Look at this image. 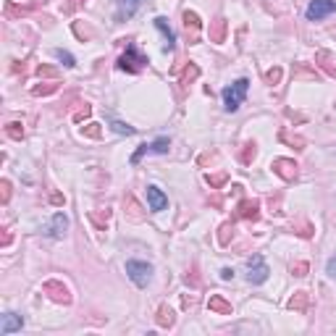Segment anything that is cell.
<instances>
[{
  "instance_id": "6da1fadb",
  "label": "cell",
  "mask_w": 336,
  "mask_h": 336,
  "mask_svg": "<svg viewBox=\"0 0 336 336\" xmlns=\"http://www.w3.org/2000/svg\"><path fill=\"white\" fill-rule=\"evenodd\" d=\"M247 89H250V79H236L234 84L229 87H223V108L229 110V113H236L239 105L245 103V95H247Z\"/></svg>"
},
{
  "instance_id": "7a4b0ae2",
  "label": "cell",
  "mask_w": 336,
  "mask_h": 336,
  "mask_svg": "<svg viewBox=\"0 0 336 336\" xmlns=\"http://www.w3.org/2000/svg\"><path fill=\"white\" fill-rule=\"evenodd\" d=\"M145 66H147V55H142L134 42H129V45H126V53L118 58V68H121V71H129V74H137V71H142Z\"/></svg>"
},
{
  "instance_id": "3957f363",
  "label": "cell",
  "mask_w": 336,
  "mask_h": 336,
  "mask_svg": "<svg viewBox=\"0 0 336 336\" xmlns=\"http://www.w3.org/2000/svg\"><path fill=\"white\" fill-rule=\"evenodd\" d=\"M126 276L132 278L139 289H145L147 284L153 281V266L145 263V260H129L126 263Z\"/></svg>"
},
{
  "instance_id": "277c9868",
  "label": "cell",
  "mask_w": 336,
  "mask_h": 336,
  "mask_svg": "<svg viewBox=\"0 0 336 336\" xmlns=\"http://www.w3.org/2000/svg\"><path fill=\"white\" fill-rule=\"evenodd\" d=\"M268 273H271V268H268L266 260H263V255H252V257L247 260V281H250V284H263V281H268Z\"/></svg>"
},
{
  "instance_id": "5b68a950",
  "label": "cell",
  "mask_w": 336,
  "mask_h": 336,
  "mask_svg": "<svg viewBox=\"0 0 336 336\" xmlns=\"http://www.w3.org/2000/svg\"><path fill=\"white\" fill-rule=\"evenodd\" d=\"M336 13V0H310V6L305 11L307 21H321V18Z\"/></svg>"
},
{
  "instance_id": "8992f818",
  "label": "cell",
  "mask_w": 336,
  "mask_h": 336,
  "mask_svg": "<svg viewBox=\"0 0 336 336\" xmlns=\"http://www.w3.org/2000/svg\"><path fill=\"white\" fill-rule=\"evenodd\" d=\"M42 292L50 294V300L61 302V305H68V302H71V292H68V286H66L63 281H58V278H50V281H45V284H42Z\"/></svg>"
},
{
  "instance_id": "52a82bcc",
  "label": "cell",
  "mask_w": 336,
  "mask_h": 336,
  "mask_svg": "<svg viewBox=\"0 0 336 336\" xmlns=\"http://www.w3.org/2000/svg\"><path fill=\"white\" fill-rule=\"evenodd\" d=\"M271 171L278 176V179H284V181H294L297 179V163L292 158H276L271 163Z\"/></svg>"
},
{
  "instance_id": "ba28073f",
  "label": "cell",
  "mask_w": 336,
  "mask_h": 336,
  "mask_svg": "<svg viewBox=\"0 0 336 336\" xmlns=\"http://www.w3.org/2000/svg\"><path fill=\"white\" fill-rule=\"evenodd\" d=\"M145 192H147V208H150L153 213H160V210H165V208H168V197L163 195L160 186L150 184Z\"/></svg>"
},
{
  "instance_id": "9c48e42d",
  "label": "cell",
  "mask_w": 336,
  "mask_h": 336,
  "mask_svg": "<svg viewBox=\"0 0 336 336\" xmlns=\"http://www.w3.org/2000/svg\"><path fill=\"white\" fill-rule=\"evenodd\" d=\"M142 6V0H116V21H126V18H132Z\"/></svg>"
},
{
  "instance_id": "30bf717a",
  "label": "cell",
  "mask_w": 336,
  "mask_h": 336,
  "mask_svg": "<svg viewBox=\"0 0 336 336\" xmlns=\"http://www.w3.org/2000/svg\"><path fill=\"white\" fill-rule=\"evenodd\" d=\"M236 218L257 221V218H260V202H257V200H242V202L236 205Z\"/></svg>"
},
{
  "instance_id": "8fae6325",
  "label": "cell",
  "mask_w": 336,
  "mask_h": 336,
  "mask_svg": "<svg viewBox=\"0 0 336 336\" xmlns=\"http://www.w3.org/2000/svg\"><path fill=\"white\" fill-rule=\"evenodd\" d=\"M226 29H229V21L223 16H215L210 21V42H215V45L226 42Z\"/></svg>"
},
{
  "instance_id": "7c38bea8",
  "label": "cell",
  "mask_w": 336,
  "mask_h": 336,
  "mask_svg": "<svg viewBox=\"0 0 336 336\" xmlns=\"http://www.w3.org/2000/svg\"><path fill=\"white\" fill-rule=\"evenodd\" d=\"M21 328H24V318H21V315H16V313H6L3 315V323H0V333H3V336H8L13 331H21Z\"/></svg>"
},
{
  "instance_id": "4fadbf2b",
  "label": "cell",
  "mask_w": 336,
  "mask_h": 336,
  "mask_svg": "<svg viewBox=\"0 0 336 336\" xmlns=\"http://www.w3.org/2000/svg\"><path fill=\"white\" fill-rule=\"evenodd\" d=\"M66 229H68V218H66V213H55L53 215V221H50V236L53 239H61L63 234H66Z\"/></svg>"
},
{
  "instance_id": "5bb4252c",
  "label": "cell",
  "mask_w": 336,
  "mask_h": 336,
  "mask_svg": "<svg viewBox=\"0 0 336 336\" xmlns=\"http://www.w3.org/2000/svg\"><path fill=\"white\" fill-rule=\"evenodd\" d=\"M208 310H210V313H215V315H231V313H234L231 302H226L221 294H213L210 300H208Z\"/></svg>"
},
{
  "instance_id": "9a60e30c",
  "label": "cell",
  "mask_w": 336,
  "mask_h": 336,
  "mask_svg": "<svg viewBox=\"0 0 336 336\" xmlns=\"http://www.w3.org/2000/svg\"><path fill=\"white\" fill-rule=\"evenodd\" d=\"M155 27L160 29V34H163V40H165V45H163V50L168 53V50H174V42H176V37H174V32H171V27H168V21L163 16H158L155 18Z\"/></svg>"
},
{
  "instance_id": "2e32d148",
  "label": "cell",
  "mask_w": 336,
  "mask_h": 336,
  "mask_svg": "<svg viewBox=\"0 0 336 336\" xmlns=\"http://www.w3.org/2000/svg\"><path fill=\"white\" fill-rule=\"evenodd\" d=\"M315 63H318V66L328 74V77L336 79V66H333V61H331V53H328V50H318V53H315Z\"/></svg>"
},
{
  "instance_id": "e0dca14e",
  "label": "cell",
  "mask_w": 336,
  "mask_h": 336,
  "mask_svg": "<svg viewBox=\"0 0 336 336\" xmlns=\"http://www.w3.org/2000/svg\"><path fill=\"white\" fill-rule=\"evenodd\" d=\"M202 21H200V16L195 11H184V29L186 32H192V42L197 40V32H200Z\"/></svg>"
},
{
  "instance_id": "ac0fdd59",
  "label": "cell",
  "mask_w": 336,
  "mask_h": 336,
  "mask_svg": "<svg viewBox=\"0 0 336 336\" xmlns=\"http://www.w3.org/2000/svg\"><path fill=\"white\" fill-rule=\"evenodd\" d=\"M174 323H176L174 310L168 307V305H160V307H158V326H160V328H171Z\"/></svg>"
},
{
  "instance_id": "d6986e66",
  "label": "cell",
  "mask_w": 336,
  "mask_h": 336,
  "mask_svg": "<svg viewBox=\"0 0 336 336\" xmlns=\"http://www.w3.org/2000/svg\"><path fill=\"white\" fill-rule=\"evenodd\" d=\"M255 155H257V145L255 142H245L242 145V153H239V160L245 163V165H250L252 160H255Z\"/></svg>"
},
{
  "instance_id": "ffe728a7",
  "label": "cell",
  "mask_w": 336,
  "mask_h": 336,
  "mask_svg": "<svg viewBox=\"0 0 336 336\" xmlns=\"http://www.w3.org/2000/svg\"><path fill=\"white\" fill-rule=\"evenodd\" d=\"M307 300H310L307 292H297L292 300H289V310H300V313H305V310H307Z\"/></svg>"
},
{
  "instance_id": "44dd1931",
  "label": "cell",
  "mask_w": 336,
  "mask_h": 336,
  "mask_svg": "<svg viewBox=\"0 0 336 336\" xmlns=\"http://www.w3.org/2000/svg\"><path fill=\"white\" fill-rule=\"evenodd\" d=\"M139 210H142V208L137 205V200H134L132 195H126V213H129V218H132V221H142L145 215H142Z\"/></svg>"
},
{
  "instance_id": "7402d4cb",
  "label": "cell",
  "mask_w": 336,
  "mask_h": 336,
  "mask_svg": "<svg viewBox=\"0 0 336 336\" xmlns=\"http://www.w3.org/2000/svg\"><path fill=\"white\" fill-rule=\"evenodd\" d=\"M168 147H171V139H168V137H158L155 142H150V153H155V155H165V153H168Z\"/></svg>"
},
{
  "instance_id": "603a6c76",
  "label": "cell",
  "mask_w": 336,
  "mask_h": 336,
  "mask_svg": "<svg viewBox=\"0 0 336 336\" xmlns=\"http://www.w3.org/2000/svg\"><path fill=\"white\" fill-rule=\"evenodd\" d=\"M197 77H200V68H197L195 63H189V66H186V68H184V74H181V79H179V84H181V87H186V84H189V82H195Z\"/></svg>"
},
{
  "instance_id": "cb8c5ba5",
  "label": "cell",
  "mask_w": 336,
  "mask_h": 336,
  "mask_svg": "<svg viewBox=\"0 0 336 336\" xmlns=\"http://www.w3.org/2000/svg\"><path fill=\"white\" fill-rule=\"evenodd\" d=\"M205 181L210 184V189H218V186H223V184L229 181V174H226V171H221V174H208V176H205Z\"/></svg>"
},
{
  "instance_id": "d4e9b609",
  "label": "cell",
  "mask_w": 336,
  "mask_h": 336,
  "mask_svg": "<svg viewBox=\"0 0 336 336\" xmlns=\"http://www.w3.org/2000/svg\"><path fill=\"white\" fill-rule=\"evenodd\" d=\"M53 55H55V58H58V61L66 66V68H74V66H77V61H74V55H71V53H66V50H61V47H58V50H53Z\"/></svg>"
},
{
  "instance_id": "484cf974",
  "label": "cell",
  "mask_w": 336,
  "mask_h": 336,
  "mask_svg": "<svg viewBox=\"0 0 336 336\" xmlns=\"http://www.w3.org/2000/svg\"><path fill=\"white\" fill-rule=\"evenodd\" d=\"M110 129H113L116 134H126V137H132L137 129L134 126H129V124H124V121H110Z\"/></svg>"
},
{
  "instance_id": "4316f807",
  "label": "cell",
  "mask_w": 336,
  "mask_h": 336,
  "mask_svg": "<svg viewBox=\"0 0 336 336\" xmlns=\"http://www.w3.org/2000/svg\"><path fill=\"white\" fill-rule=\"evenodd\" d=\"M55 89H58V84H47V82H42V84L32 87V95H34V98H40V95H53Z\"/></svg>"
},
{
  "instance_id": "83f0119b",
  "label": "cell",
  "mask_w": 336,
  "mask_h": 336,
  "mask_svg": "<svg viewBox=\"0 0 336 336\" xmlns=\"http://www.w3.org/2000/svg\"><path fill=\"white\" fill-rule=\"evenodd\" d=\"M6 134H8L11 139H21V137H24V126L18 124V121H11V124L6 126Z\"/></svg>"
},
{
  "instance_id": "f1b7e54d",
  "label": "cell",
  "mask_w": 336,
  "mask_h": 336,
  "mask_svg": "<svg viewBox=\"0 0 336 336\" xmlns=\"http://www.w3.org/2000/svg\"><path fill=\"white\" fill-rule=\"evenodd\" d=\"M82 134L92 137V139H100L103 137V129H100V124H87V126H82Z\"/></svg>"
},
{
  "instance_id": "f546056e",
  "label": "cell",
  "mask_w": 336,
  "mask_h": 336,
  "mask_svg": "<svg viewBox=\"0 0 336 336\" xmlns=\"http://www.w3.org/2000/svg\"><path fill=\"white\" fill-rule=\"evenodd\" d=\"M229 231H234V223H231V221H229V223H223V226H221V234H218V242H221L223 247L229 245Z\"/></svg>"
},
{
  "instance_id": "4dcf8cb0",
  "label": "cell",
  "mask_w": 336,
  "mask_h": 336,
  "mask_svg": "<svg viewBox=\"0 0 336 336\" xmlns=\"http://www.w3.org/2000/svg\"><path fill=\"white\" fill-rule=\"evenodd\" d=\"M266 82H268V84H278V82H281V68H278V66L271 68V71L266 74Z\"/></svg>"
},
{
  "instance_id": "1f68e13d",
  "label": "cell",
  "mask_w": 336,
  "mask_h": 336,
  "mask_svg": "<svg viewBox=\"0 0 336 336\" xmlns=\"http://www.w3.org/2000/svg\"><path fill=\"white\" fill-rule=\"evenodd\" d=\"M89 113H92V108H89V105L84 103V105H82V108L77 110V113H74V121H77V124H79V121H82V118H87Z\"/></svg>"
},
{
  "instance_id": "d6a6232c",
  "label": "cell",
  "mask_w": 336,
  "mask_h": 336,
  "mask_svg": "<svg viewBox=\"0 0 336 336\" xmlns=\"http://www.w3.org/2000/svg\"><path fill=\"white\" fill-rule=\"evenodd\" d=\"M142 155H150V145H142V147H139V150H137V153L132 155V163L137 165V163L142 160Z\"/></svg>"
},
{
  "instance_id": "836d02e7",
  "label": "cell",
  "mask_w": 336,
  "mask_h": 336,
  "mask_svg": "<svg viewBox=\"0 0 336 336\" xmlns=\"http://www.w3.org/2000/svg\"><path fill=\"white\" fill-rule=\"evenodd\" d=\"M37 74H40V77H50V79L58 77V71H55L53 66H40V68H37Z\"/></svg>"
},
{
  "instance_id": "e575fe53",
  "label": "cell",
  "mask_w": 336,
  "mask_h": 336,
  "mask_svg": "<svg viewBox=\"0 0 336 336\" xmlns=\"http://www.w3.org/2000/svg\"><path fill=\"white\" fill-rule=\"evenodd\" d=\"M74 34H77V37H79V40H87V37H89L92 32H89V29H82V24L77 21V24H74Z\"/></svg>"
},
{
  "instance_id": "d590c367",
  "label": "cell",
  "mask_w": 336,
  "mask_h": 336,
  "mask_svg": "<svg viewBox=\"0 0 336 336\" xmlns=\"http://www.w3.org/2000/svg\"><path fill=\"white\" fill-rule=\"evenodd\" d=\"M292 273H294V276H307V263H294V266H292Z\"/></svg>"
},
{
  "instance_id": "8d00e7d4",
  "label": "cell",
  "mask_w": 336,
  "mask_h": 336,
  "mask_svg": "<svg viewBox=\"0 0 336 336\" xmlns=\"http://www.w3.org/2000/svg\"><path fill=\"white\" fill-rule=\"evenodd\" d=\"M326 273H328V276H333V278H336V255H333V257H331V260H328V263H326Z\"/></svg>"
},
{
  "instance_id": "74e56055",
  "label": "cell",
  "mask_w": 336,
  "mask_h": 336,
  "mask_svg": "<svg viewBox=\"0 0 336 336\" xmlns=\"http://www.w3.org/2000/svg\"><path fill=\"white\" fill-rule=\"evenodd\" d=\"M0 189H3V202H8V197H11V184L3 181V184H0Z\"/></svg>"
},
{
  "instance_id": "f35d334b",
  "label": "cell",
  "mask_w": 336,
  "mask_h": 336,
  "mask_svg": "<svg viewBox=\"0 0 336 336\" xmlns=\"http://www.w3.org/2000/svg\"><path fill=\"white\" fill-rule=\"evenodd\" d=\"M221 278H223V281H231V278H234V271H231V268H221Z\"/></svg>"
},
{
  "instance_id": "ab89813d",
  "label": "cell",
  "mask_w": 336,
  "mask_h": 336,
  "mask_svg": "<svg viewBox=\"0 0 336 336\" xmlns=\"http://www.w3.org/2000/svg\"><path fill=\"white\" fill-rule=\"evenodd\" d=\"M11 245V231H6V236H3V247H8Z\"/></svg>"
}]
</instances>
